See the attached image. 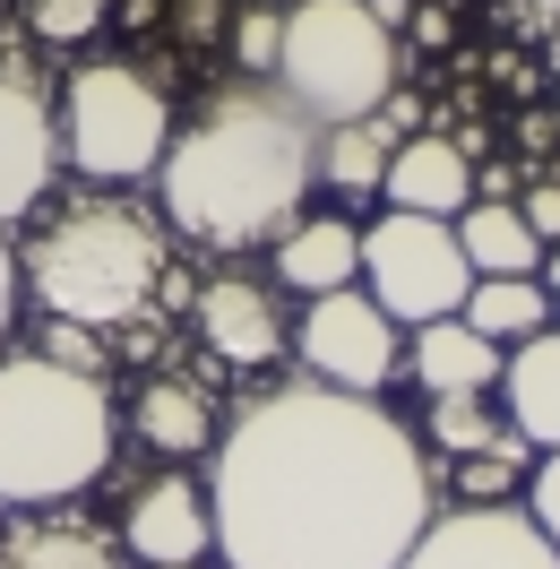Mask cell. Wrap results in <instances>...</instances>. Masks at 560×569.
I'll return each instance as SVG.
<instances>
[{
    "instance_id": "obj_1",
    "label": "cell",
    "mask_w": 560,
    "mask_h": 569,
    "mask_svg": "<svg viewBox=\"0 0 560 569\" xmlns=\"http://www.w3.org/2000/svg\"><path fill=\"white\" fill-rule=\"evenodd\" d=\"M208 509L233 569H397L431 527V466L380 397L302 380L216 431Z\"/></svg>"
},
{
    "instance_id": "obj_2",
    "label": "cell",
    "mask_w": 560,
    "mask_h": 569,
    "mask_svg": "<svg viewBox=\"0 0 560 569\" xmlns=\"http://www.w3.org/2000/svg\"><path fill=\"white\" fill-rule=\"evenodd\" d=\"M311 181H319V121L268 78L224 87L190 130H173L164 164H156L164 224L208 250L277 242L302 216Z\"/></svg>"
},
{
    "instance_id": "obj_3",
    "label": "cell",
    "mask_w": 560,
    "mask_h": 569,
    "mask_svg": "<svg viewBox=\"0 0 560 569\" xmlns=\"http://www.w3.org/2000/svg\"><path fill=\"white\" fill-rule=\"evenodd\" d=\"M18 284L43 302V320L121 328L139 311H156L164 224L139 199H70L61 216L36 224V242L18 250Z\"/></svg>"
},
{
    "instance_id": "obj_4",
    "label": "cell",
    "mask_w": 560,
    "mask_h": 569,
    "mask_svg": "<svg viewBox=\"0 0 560 569\" xmlns=\"http://www.w3.org/2000/svg\"><path fill=\"white\" fill-rule=\"evenodd\" d=\"M112 389L52 355H0V500L52 509L112 466Z\"/></svg>"
},
{
    "instance_id": "obj_5",
    "label": "cell",
    "mask_w": 560,
    "mask_h": 569,
    "mask_svg": "<svg viewBox=\"0 0 560 569\" xmlns=\"http://www.w3.org/2000/svg\"><path fill=\"white\" fill-rule=\"evenodd\" d=\"M277 87L328 121H362L397 96V27L371 0H293L284 9V52H277Z\"/></svg>"
},
{
    "instance_id": "obj_6",
    "label": "cell",
    "mask_w": 560,
    "mask_h": 569,
    "mask_svg": "<svg viewBox=\"0 0 560 569\" xmlns=\"http://www.w3.org/2000/svg\"><path fill=\"white\" fill-rule=\"evenodd\" d=\"M61 147L87 181H139L173 147V104L130 61H87L61 96Z\"/></svg>"
},
{
    "instance_id": "obj_7",
    "label": "cell",
    "mask_w": 560,
    "mask_h": 569,
    "mask_svg": "<svg viewBox=\"0 0 560 569\" xmlns=\"http://www.w3.org/2000/svg\"><path fill=\"white\" fill-rule=\"evenodd\" d=\"M362 284L397 328H431V320H457L466 293H474V268L457 250V224L449 216H380L362 233Z\"/></svg>"
},
{
    "instance_id": "obj_8",
    "label": "cell",
    "mask_w": 560,
    "mask_h": 569,
    "mask_svg": "<svg viewBox=\"0 0 560 569\" xmlns=\"http://www.w3.org/2000/svg\"><path fill=\"white\" fill-rule=\"evenodd\" d=\"M293 355L311 362L319 389H346V397H380L388 380H397V362H406V346H397V320H388L371 293H319L311 311H302V328H293Z\"/></svg>"
},
{
    "instance_id": "obj_9",
    "label": "cell",
    "mask_w": 560,
    "mask_h": 569,
    "mask_svg": "<svg viewBox=\"0 0 560 569\" xmlns=\"http://www.w3.org/2000/svg\"><path fill=\"white\" fill-rule=\"evenodd\" d=\"M397 569H560V543L509 500H483V509L466 500L449 518H431Z\"/></svg>"
},
{
    "instance_id": "obj_10",
    "label": "cell",
    "mask_w": 560,
    "mask_h": 569,
    "mask_svg": "<svg viewBox=\"0 0 560 569\" xmlns=\"http://www.w3.org/2000/svg\"><path fill=\"white\" fill-rule=\"evenodd\" d=\"M52 173H61V112L43 104L27 70H0V233L43 208Z\"/></svg>"
},
{
    "instance_id": "obj_11",
    "label": "cell",
    "mask_w": 560,
    "mask_h": 569,
    "mask_svg": "<svg viewBox=\"0 0 560 569\" xmlns=\"http://www.w3.org/2000/svg\"><path fill=\"white\" fill-rule=\"evenodd\" d=\"M121 543H130V561H147V569H199V561H208V543H216L208 483H190V475H156V483L130 500Z\"/></svg>"
},
{
    "instance_id": "obj_12",
    "label": "cell",
    "mask_w": 560,
    "mask_h": 569,
    "mask_svg": "<svg viewBox=\"0 0 560 569\" xmlns=\"http://www.w3.org/2000/svg\"><path fill=\"white\" fill-rule=\"evenodd\" d=\"M199 337H208V355H224L233 371H259V362H277L284 346H293L277 293L259 277H216L208 293H199Z\"/></svg>"
},
{
    "instance_id": "obj_13",
    "label": "cell",
    "mask_w": 560,
    "mask_h": 569,
    "mask_svg": "<svg viewBox=\"0 0 560 569\" xmlns=\"http://www.w3.org/2000/svg\"><path fill=\"white\" fill-rule=\"evenodd\" d=\"M380 190H388V208H406V216H466L474 208V164L440 130H406Z\"/></svg>"
},
{
    "instance_id": "obj_14",
    "label": "cell",
    "mask_w": 560,
    "mask_h": 569,
    "mask_svg": "<svg viewBox=\"0 0 560 569\" xmlns=\"http://www.w3.org/2000/svg\"><path fill=\"white\" fill-rule=\"evenodd\" d=\"M277 284H293L302 302L362 284V233H353L346 216H293L277 233Z\"/></svg>"
},
{
    "instance_id": "obj_15",
    "label": "cell",
    "mask_w": 560,
    "mask_h": 569,
    "mask_svg": "<svg viewBox=\"0 0 560 569\" xmlns=\"http://www.w3.org/2000/svg\"><path fill=\"white\" fill-rule=\"evenodd\" d=\"M216 389L199 371H147L139 380V440L147 449H164V458H199L216 440Z\"/></svg>"
},
{
    "instance_id": "obj_16",
    "label": "cell",
    "mask_w": 560,
    "mask_h": 569,
    "mask_svg": "<svg viewBox=\"0 0 560 569\" xmlns=\"http://www.w3.org/2000/svg\"><path fill=\"white\" fill-rule=\"evenodd\" d=\"M0 569H130L121 561V543H112L96 518H9L0 527Z\"/></svg>"
},
{
    "instance_id": "obj_17",
    "label": "cell",
    "mask_w": 560,
    "mask_h": 569,
    "mask_svg": "<svg viewBox=\"0 0 560 569\" xmlns=\"http://www.w3.org/2000/svg\"><path fill=\"white\" fill-rule=\"evenodd\" d=\"M500 389H509V423L534 449H560V328H534L518 355L500 362Z\"/></svg>"
},
{
    "instance_id": "obj_18",
    "label": "cell",
    "mask_w": 560,
    "mask_h": 569,
    "mask_svg": "<svg viewBox=\"0 0 560 569\" xmlns=\"http://www.w3.org/2000/svg\"><path fill=\"white\" fill-rule=\"evenodd\" d=\"M500 346L491 337H474L466 320H431V328H414V380L431 397H483L491 380H500Z\"/></svg>"
},
{
    "instance_id": "obj_19",
    "label": "cell",
    "mask_w": 560,
    "mask_h": 569,
    "mask_svg": "<svg viewBox=\"0 0 560 569\" xmlns=\"http://www.w3.org/2000/svg\"><path fill=\"white\" fill-rule=\"evenodd\" d=\"M397 121L388 112H362V121H328L319 130V181L337 190V199H371L388 181V156H397Z\"/></svg>"
},
{
    "instance_id": "obj_20",
    "label": "cell",
    "mask_w": 560,
    "mask_h": 569,
    "mask_svg": "<svg viewBox=\"0 0 560 569\" xmlns=\"http://www.w3.org/2000/svg\"><path fill=\"white\" fill-rule=\"evenodd\" d=\"M457 250H466L474 277H534V259H543V242H534V224L518 216V199L466 208L457 216Z\"/></svg>"
},
{
    "instance_id": "obj_21",
    "label": "cell",
    "mask_w": 560,
    "mask_h": 569,
    "mask_svg": "<svg viewBox=\"0 0 560 569\" xmlns=\"http://www.w3.org/2000/svg\"><path fill=\"white\" fill-rule=\"evenodd\" d=\"M457 320L474 328V337H491V346H526L534 328L552 320V293L534 277H474V293H466Z\"/></svg>"
},
{
    "instance_id": "obj_22",
    "label": "cell",
    "mask_w": 560,
    "mask_h": 569,
    "mask_svg": "<svg viewBox=\"0 0 560 569\" xmlns=\"http://www.w3.org/2000/svg\"><path fill=\"white\" fill-rule=\"evenodd\" d=\"M518 423H491L483 397H431V440L449 449V458H474V449H491V440H509Z\"/></svg>"
},
{
    "instance_id": "obj_23",
    "label": "cell",
    "mask_w": 560,
    "mask_h": 569,
    "mask_svg": "<svg viewBox=\"0 0 560 569\" xmlns=\"http://www.w3.org/2000/svg\"><path fill=\"white\" fill-rule=\"evenodd\" d=\"M526 483V431H509V440H491V449H474V458H457V492H474V509L500 492H518Z\"/></svg>"
},
{
    "instance_id": "obj_24",
    "label": "cell",
    "mask_w": 560,
    "mask_h": 569,
    "mask_svg": "<svg viewBox=\"0 0 560 569\" xmlns=\"http://www.w3.org/2000/svg\"><path fill=\"white\" fill-rule=\"evenodd\" d=\"M277 52H284V9L268 0V9H233V61H242V78H268L277 87Z\"/></svg>"
},
{
    "instance_id": "obj_25",
    "label": "cell",
    "mask_w": 560,
    "mask_h": 569,
    "mask_svg": "<svg viewBox=\"0 0 560 569\" xmlns=\"http://www.w3.org/2000/svg\"><path fill=\"white\" fill-rule=\"evenodd\" d=\"M27 27L43 43H87L104 27V0H27Z\"/></svg>"
},
{
    "instance_id": "obj_26",
    "label": "cell",
    "mask_w": 560,
    "mask_h": 569,
    "mask_svg": "<svg viewBox=\"0 0 560 569\" xmlns=\"http://www.w3.org/2000/svg\"><path fill=\"white\" fill-rule=\"evenodd\" d=\"M43 355L70 362V371H87V380H104V346H96V328H78V320H52V328H43Z\"/></svg>"
},
{
    "instance_id": "obj_27",
    "label": "cell",
    "mask_w": 560,
    "mask_h": 569,
    "mask_svg": "<svg viewBox=\"0 0 560 569\" xmlns=\"http://www.w3.org/2000/svg\"><path fill=\"white\" fill-rule=\"evenodd\" d=\"M526 518L560 543V449H543V466L526 475Z\"/></svg>"
},
{
    "instance_id": "obj_28",
    "label": "cell",
    "mask_w": 560,
    "mask_h": 569,
    "mask_svg": "<svg viewBox=\"0 0 560 569\" xmlns=\"http://www.w3.org/2000/svg\"><path fill=\"white\" fill-rule=\"evenodd\" d=\"M224 18H233V0H173V36L181 43H216Z\"/></svg>"
},
{
    "instance_id": "obj_29",
    "label": "cell",
    "mask_w": 560,
    "mask_h": 569,
    "mask_svg": "<svg viewBox=\"0 0 560 569\" xmlns=\"http://www.w3.org/2000/svg\"><path fill=\"white\" fill-rule=\"evenodd\" d=\"M518 216L534 224V242H552V250H560V181H534V190L518 199Z\"/></svg>"
},
{
    "instance_id": "obj_30",
    "label": "cell",
    "mask_w": 560,
    "mask_h": 569,
    "mask_svg": "<svg viewBox=\"0 0 560 569\" xmlns=\"http://www.w3.org/2000/svg\"><path fill=\"white\" fill-rule=\"evenodd\" d=\"M18 250H9V233H0V346H9V328H18Z\"/></svg>"
},
{
    "instance_id": "obj_31",
    "label": "cell",
    "mask_w": 560,
    "mask_h": 569,
    "mask_svg": "<svg viewBox=\"0 0 560 569\" xmlns=\"http://www.w3.org/2000/svg\"><path fill=\"white\" fill-rule=\"evenodd\" d=\"M414 36H422V43H449V36H457L449 9H414Z\"/></svg>"
},
{
    "instance_id": "obj_32",
    "label": "cell",
    "mask_w": 560,
    "mask_h": 569,
    "mask_svg": "<svg viewBox=\"0 0 560 569\" xmlns=\"http://www.w3.org/2000/svg\"><path fill=\"white\" fill-rule=\"evenodd\" d=\"M543 293H552V311H560V250H552V284H543Z\"/></svg>"
}]
</instances>
